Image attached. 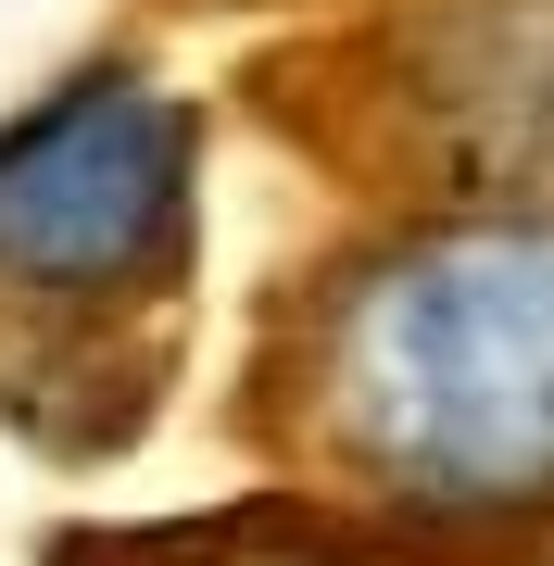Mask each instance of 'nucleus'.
<instances>
[{
	"label": "nucleus",
	"instance_id": "1",
	"mask_svg": "<svg viewBox=\"0 0 554 566\" xmlns=\"http://www.w3.org/2000/svg\"><path fill=\"white\" fill-rule=\"evenodd\" d=\"M240 428L278 479L453 542H554V214H441L265 303Z\"/></svg>",
	"mask_w": 554,
	"mask_h": 566
},
{
	"label": "nucleus",
	"instance_id": "2",
	"mask_svg": "<svg viewBox=\"0 0 554 566\" xmlns=\"http://www.w3.org/2000/svg\"><path fill=\"white\" fill-rule=\"evenodd\" d=\"M189 315V102L88 63L0 126V416L39 453H114L165 403Z\"/></svg>",
	"mask_w": 554,
	"mask_h": 566
},
{
	"label": "nucleus",
	"instance_id": "3",
	"mask_svg": "<svg viewBox=\"0 0 554 566\" xmlns=\"http://www.w3.org/2000/svg\"><path fill=\"white\" fill-rule=\"evenodd\" d=\"M265 114L378 202L554 214V0H390L278 51Z\"/></svg>",
	"mask_w": 554,
	"mask_h": 566
},
{
	"label": "nucleus",
	"instance_id": "4",
	"mask_svg": "<svg viewBox=\"0 0 554 566\" xmlns=\"http://www.w3.org/2000/svg\"><path fill=\"white\" fill-rule=\"evenodd\" d=\"M51 566H530V542H453L416 516H366L278 479L240 516H165V528H63Z\"/></svg>",
	"mask_w": 554,
	"mask_h": 566
}]
</instances>
